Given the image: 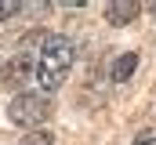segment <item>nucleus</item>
<instances>
[{"mask_svg":"<svg viewBox=\"0 0 156 145\" xmlns=\"http://www.w3.org/2000/svg\"><path fill=\"white\" fill-rule=\"evenodd\" d=\"M73 65V40L62 33H47V40L40 44V55H37V80L40 91L51 94L66 83V72Z\"/></svg>","mask_w":156,"mask_h":145,"instance_id":"obj_1","label":"nucleus"},{"mask_svg":"<svg viewBox=\"0 0 156 145\" xmlns=\"http://www.w3.org/2000/svg\"><path fill=\"white\" fill-rule=\"evenodd\" d=\"M51 116V102L47 94H37V91H22L15 94V102L7 105V120L15 127H29V131H40V123Z\"/></svg>","mask_w":156,"mask_h":145,"instance_id":"obj_2","label":"nucleus"},{"mask_svg":"<svg viewBox=\"0 0 156 145\" xmlns=\"http://www.w3.org/2000/svg\"><path fill=\"white\" fill-rule=\"evenodd\" d=\"M37 76V55L33 51H18V55H11L4 65H0V83L4 87H22V83H29Z\"/></svg>","mask_w":156,"mask_h":145,"instance_id":"obj_3","label":"nucleus"},{"mask_svg":"<svg viewBox=\"0 0 156 145\" xmlns=\"http://www.w3.org/2000/svg\"><path fill=\"white\" fill-rule=\"evenodd\" d=\"M138 11H142L138 0H113V4H105V22L109 26H131L138 18Z\"/></svg>","mask_w":156,"mask_h":145,"instance_id":"obj_4","label":"nucleus"},{"mask_svg":"<svg viewBox=\"0 0 156 145\" xmlns=\"http://www.w3.org/2000/svg\"><path fill=\"white\" fill-rule=\"evenodd\" d=\"M134 69H138V55H134V51H123V55H116V62H113V69H109V80H113V83H123V80L134 76Z\"/></svg>","mask_w":156,"mask_h":145,"instance_id":"obj_5","label":"nucleus"},{"mask_svg":"<svg viewBox=\"0 0 156 145\" xmlns=\"http://www.w3.org/2000/svg\"><path fill=\"white\" fill-rule=\"evenodd\" d=\"M51 142H55V134L40 127V131H29V134H26V142H22V145H51Z\"/></svg>","mask_w":156,"mask_h":145,"instance_id":"obj_6","label":"nucleus"},{"mask_svg":"<svg viewBox=\"0 0 156 145\" xmlns=\"http://www.w3.org/2000/svg\"><path fill=\"white\" fill-rule=\"evenodd\" d=\"M15 11H22V4H15V0H0V22H7Z\"/></svg>","mask_w":156,"mask_h":145,"instance_id":"obj_7","label":"nucleus"},{"mask_svg":"<svg viewBox=\"0 0 156 145\" xmlns=\"http://www.w3.org/2000/svg\"><path fill=\"white\" fill-rule=\"evenodd\" d=\"M134 145H156V127H145V131H138Z\"/></svg>","mask_w":156,"mask_h":145,"instance_id":"obj_8","label":"nucleus"}]
</instances>
